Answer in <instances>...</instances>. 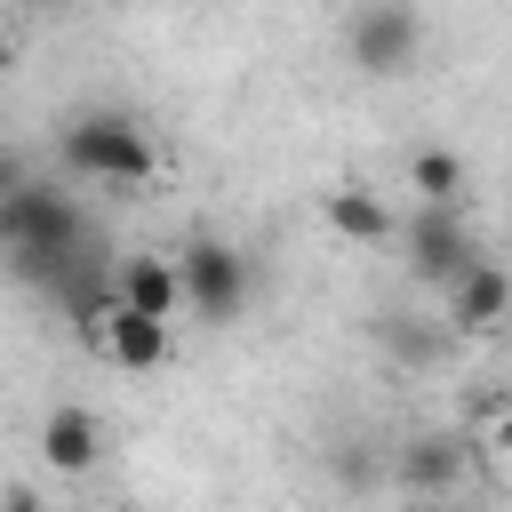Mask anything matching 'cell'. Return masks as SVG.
I'll return each instance as SVG.
<instances>
[{"label": "cell", "instance_id": "6da1fadb", "mask_svg": "<svg viewBox=\"0 0 512 512\" xmlns=\"http://www.w3.org/2000/svg\"><path fill=\"white\" fill-rule=\"evenodd\" d=\"M0 264H8V280L40 288V296H72L80 280L104 272V232L88 224V208L64 184L24 176L16 192H0Z\"/></svg>", "mask_w": 512, "mask_h": 512}, {"label": "cell", "instance_id": "7a4b0ae2", "mask_svg": "<svg viewBox=\"0 0 512 512\" xmlns=\"http://www.w3.org/2000/svg\"><path fill=\"white\" fill-rule=\"evenodd\" d=\"M56 160H64V176H80V184H152V168H160L144 120L112 112V104L72 112V120L56 128Z\"/></svg>", "mask_w": 512, "mask_h": 512}, {"label": "cell", "instance_id": "3957f363", "mask_svg": "<svg viewBox=\"0 0 512 512\" xmlns=\"http://www.w3.org/2000/svg\"><path fill=\"white\" fill-rule=\"evenodd\" d=\"M176 288H184V312L200 328H232L240 304H248V256L232 240H216V232H192L176 248Z\"/></svg>", "mask_w": 512, "mask_h": 512}, {"label": "cell", "instance_id": "277c9868", "mask_svg": "<svg viewBox=\"0 0 512 512\" xmlns=\"http://www.w3.org/2000/svg\"><path fill=\"white\" fill-rule=\"evenodd\" d=\"M344 56L360 80H408L424 56V16L416 0H360L344 24Z\"/></svg>", "mask_w": 512, "mask_h": 512}, {"label": "cell", "instance_id": "5b68a950", "mask_svg": "<svg viewBox=\"0 0 512 512\" xmlns=\"http://www.w3.org/2000/svg\"><path fill=\"white\" fill-rule=\"evenodd\" d=\"M400 240H408V272H416L424 288H440V296L480 264V240L464 232V216H456V208H416V224H408Z\"/></svg>", "mask_w": 512, "mask_h": 512}, {"label": "cell", "instance_id": "8992f818", "mask_svg": "<svg viewBox=\"0 0 512 512\" xmlns=\"http://www.w3.org/2000/svg\"><path fill=\"white\" fill-rule=\"evenodd\" d=\"M504 320H512V272L480 256V264L448 288V328H456V336H488V328H504Z\"/></svg>", "mask_w": 512, "mask_h": 512}, {"label": "cell", "instance_id": "52a82bcc", "mask_svg": "<svg viewBox=\"0 0 512 512\" xmlns=\"http://www.w3.org/2000/svg\"><path fill=\"white\" fill-rule=\"evenodd\" d=\"M40 456H48L64 480L96 472V464H104V424H96V408H80V400L48 408V424H40Z\"/></svg>", "mask_w": 512, "mask_h": 512}, {"label": "cell", "instance_id": "ba28073f", "mask_svg": "<svg viewBox=\"0 0 512 512\" xmlns=\"http://www.w3.org/2000/svg\"><path fill=\"white\" fill-rule=\"evenodd\" d=\"M96 344H104V360H112V368H128V376H152V368L168 360V320L112 304V312H104V328H96Z\"/></svg>", "mask_w": 512, "mask_h": 512}, {"label": "cell", "instance_id": "9c48e42d", "mask_svg": "<svg viewBox=\"0 0 512 512\" xmlns=\"http://www.w3.org/2000/svg\"><path fill=\"white\" fill-rule=\"evenodd\" d=\"M320 216H328V232L352 240V248H384V240L400 232V216H392L384 192H368V184H336V192L320 200Z\"/></svg>", "mask_w": 512, "mask_h": 512}, {"label": "cell", "instance_id": "30bf717a", "mask_svg": "<svg viewBox=\"0 0 512 512\" xmlns=\"http://www.w3.org/2000/svg\"><path fill=\"white\" fill-rule=\"evenodd\" d=\"M112 304H128V312H152V320H176V312H184L176 256H128V264L112 272Z\"/></svg>", "mask_w": 512, "mask_h": 512}, {"label": "cell", "instance_id": "8fae6325", "mask_svg": "<svg viewBox=\"0 0 512 512\" xmlns=\"http://www.w3.org/2000/svg\"><path fill=\"white\" fill-rule=\"evenodd\" d=\"M400 480L424 488V496L456 488V480H464V440H456V432H408V440H400Z\"/></svg>", "mask_w": 512, "mask_h": 512}, {"label": "cell", "instance_id": "7c38bea8", "mask_svg": "<svg viewBox=\"0 0 512 512\" xmlns=\"http://www.w3.org/2000/svg\"><path fill=\"white\" fill-rule=\"evenodd\" d=\"M408 192H416L424 208H456V200H464V160H456L448 144H424V152L408 160Z\"/></svg>", "mask_w": 512, "mask_h": 512}, {"label": "cell", "instance_id": "4fadbf2b", "mask_svg": "<svg viewBox=\"0 0 512 512\" xmlns=\"http://www.w3.org/2000/svg\"><path fill=\"white\" fill-rule=\"evenodd\" d=\"M376 344H384L392 360H408V368H424V360H432V352L448 344V320H440V328H424L416 312H384V320H376Z\"/></svg>", "mask_w": 512, "mask_h": 512}, {"label": "cell", "instance_id": "5bb4252c", "mask_svg": "<svg viewBox=\"0 0 512 512\" xmlns=\"http://www.w3.org/2000/svg\"><path fill=\"white\" fill-rule=\"evenodd\" d=\"M24 176H32V168H24V160H16V152H0V192H16V184H24Z\"/></svg>", "mask_w": 512, "mask_h": 512}, {"label": "cell", "instance_id": "9a60e30c", "mask_svg": "<svg viewBox=\"0 0 512 512\" xmlns=\"http://www.w3.org/2000/svg\"><path fill=\"white\" fill-rule=\"evenodd\" d=\"M0 512H48V504H40L32 488H8V496H0Z\"/></svg>", "mask_w": 512, "mask_h": 512}, {"label": "cell", "instance_id": "2e32d148", "mask_svg": "<svg viewBox=\"0 0 512 512\" xmlns=\"http://www.w3.org/2000/svg\"><path fill=\"white\" fill-rule=\"evenodd\" d=\"M496 448H504V456H512V408H504V416H496Z\"/></svg>", "mask_w": 512, "mask_h": 512}, {"label": "cell", "instance_id": "e0dca14e", "mask_svg": "<svg viewBox=\"0 0 512 512\" xmlns=\"http://www.w3.org/2000/svg\"><path fill=\"white\" fill-rule=\"evenodd\" d=\"M8 64H16V40H8V32H0V72H8Z\"/></svg>", "mask_w": 512, "mask_h": 512}, {"label": "cell", "instance_id": "ac0fdd59", "mask_svg": "<svg viewBox=\"0 0 512 512\" xmlns=\"http://www.w3.org/2000/svg\"><path fill=\"white\" fill-rule=\"evenodd\" d=\"M24 8H40V16H56V8H72V0H24Z\"/></svg>", "mask_w": 512, "mask_h": 512}]
</instances>
